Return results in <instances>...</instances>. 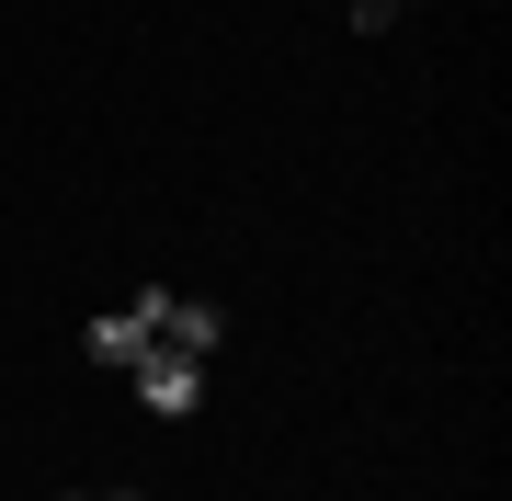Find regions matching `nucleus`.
I'll use <instances>...</instances> for the list:
<instances>
[{"instance_id": "obj_1", "label": "nucleus", "mask_w": 512, "mask_h": 501, "mask_svg": "<svg viewBox=\"0 0 512 501\" xmlns=\"http://www.w3.org/2000/svg\"><path fill=\"white\" fill-rule=\"evenodd\" d=\"M137 319H148V342L194 353V365H217V342H228V319H217V308H194V297H171V285H148V297H137Z\"/></svg>"}, {"instance_id": "obj_2", "label": "nucleus", "mask_w": 512, "mask_h": 501, "mask_svg": "<svg viewBox=\"0 0 512 501\" xmlns=\"http://www.w3.org/2000/svg\"><path fill=\"white\" fill-rule=\"evenodd\" d=\"M126 376H137V399L160 410V422H183V410L205 399V365H194V353H171V342H148V353H137Z\"/></svg>"}, {"instance_id": "obj_3", "label": "nucleus", "mask_w": 512, "mask_h": 501, "mask_svg": "<svg viewBox=\"0 0 512 501\" xmlns=\"http://www.w3.org/2000/svg\"><path fill=\"white\" fill-rule=\"evenodd\" d=\"M80 353H92V365H114V376H126L137 353H148V319H137V308H114V319H92V331H80Z\"/></svg>"}]
</instances>
